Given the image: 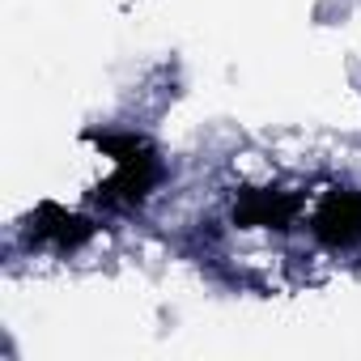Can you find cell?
Masks as SVG:
<instances>
[{
	"instance_id": "3",
	"label": "cell",
	"mask_w": 361,
	"mask_h": 361,
	"mask_svg": "<svg viewBox=\"0 0 361 361\" xmlns=\"http://www.w3.org/2000/svg\"><path fill=\"white\" fill-rule=\"evenodd\" d=\"M306 230L327 251H353L361 247V192L357 188H331L314 200L306 213Z\"/></svg>"
},
{
	"instance_id": "4",
	"label": "cell",
	"mask_w": 361,
	"mask_h": 361,
	"mask_svg": "<svg viewBox=\"0 0 361 361\" xmlns=\"http://www.w3.org/2000/svg\"><path fill=\"white\" fill-rule=\"evenodd\" d=\"M302 217H306V196L289 192V188H243L234 196V209H230V221L238 230L289 234Z\"/></svg>"
},
{
	"instance_id": "2",
	"label": "cell",
	"mask_w": 361,
	"mask_h": 361,
	"mask_svg": "<svg viewBox=\"0 0 361 361\" xmlns=\"http://www.w3.org/2000/svg\"><path fill=\"white\" fill-rule=\"evenodd\" d=\"M102 221L81 209H64L56 200L35 204V213L22 221V238L30 251H51V255H77L98 238Z\"/></svg>"
},
{
	"instance_id": "1",
	"label": "cell",
	"mask_w": 361,
	"mask_h": 361,
	"mask_svg": "<svg viewBox=\"0 0 361 361\" xmlns=\"http://www.w3.org/2000/svg\"><path fill=\"white\" fill-rule=\"evenodd\" d=\"M85 145H94L102 157H111V174L90 192V204L98 213H136L170 178L161 145L136 128H90Z\"/></svg>"
}]
</instances>
